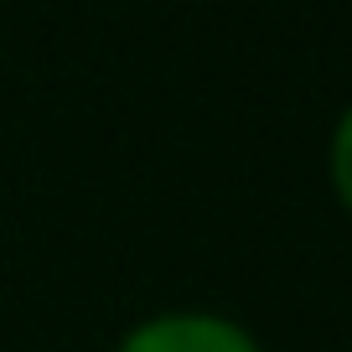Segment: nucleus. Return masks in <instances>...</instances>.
I'll list each match as a JSON object with an SVG mask.
<instances>
[{
    "mask_svg": "<svg viewBox=\"0 0 352 352\" xmlns=\"http://www.w3.org/2000/svg\"><path fill=\"white\" fill-rule=\"evenodd\" d=\"M327 182L337 192V202L352 212V99L337 109V120L327 130Z\"/></svg>",
    "mask_w": 352,
    "mask_h": 352,
    "instance_id": "f03ea898",
    "label": "nucleus"
},
{
    "mask_svg": "<svg viewBox=\"0 0 352 352\" xmlns=\"http://www.w3.org/2000/svg\"><path fill=\"white\" fill-rule=\"evenodd\" d=\"M109 352H270V342L223 306L176 300V306L140 311Z\"/></svg>",
    "mask_w": 352,
    "mask_h": 352,
    "instance_id": "f257e3e1",
    "label": "nucleus"
}]
</instances>
